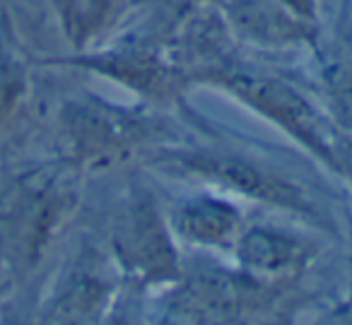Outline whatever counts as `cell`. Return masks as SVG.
Masks as SVG:
<instances>
[{"instance_id": "1", "label": "cell", "mask_w": 352, "mask_h": 325, "mask_svg": "<svg viewBox=\"0 0 352 325\" xmlns=\"http://www.w3.org/2000/svg\"><path fill=\"white\" fill-rule=\"evenodd\" d=\"M182 118L191 128V137L152 150L140 161L145 169L176 183L225 193L246 208L289 217L328 238L338 236L328 205L287 166L265 152L241 145L239 135L225 133L191 107L184 109Z\"/></svg>"}, {"instance_id": "2", "label": "cell", "mask_w": 352, "mask_h": 325, "mask_svg": "<svg viewBox=\"0 0 352 325\" xmlns=\"http://www.w3.org/2000/svg\"><path fill=\"white\" fill-rule=\"evenodd\" d=\"M65 164L80 174H99L142 161L152 150L191 137L182 113L147 104H118L97 92H78L60 102L56 113Z\"/></svg>"}, {"instance_id": "3", "label": "cell", "mask_w": 352, "mask_h": 325, "mask_svg": "<svg viewBox=\"0 0 352 325\" xmlns=\"http://www.w3.org/2000/svg\"><path fill=\"white\" fill-rule=\"evenodd\" d=\"M203 87L239 104L283 133L321 169L331 176L336 174V142L340 131L307 85L304 73L294 75L283 68H268L246 54L236 65L206 80Z\"/></svg>"}, {"instance_id": "4", "label": "cell", "mask_w": 352, "mask_h": 325, "mask_svg": "<svg viewBox=\"0 0 352 325\" xmlns=\"http://www.w3.org/2000/svg\"><path fill=\"white\" fill-rule=\"evenodd\" d=\"M297 282H265L217 256L184 251V272L162 291V311L184 325H268L287 318Z\"/></svg>"}, {"instance_id": "5", "label": "cell", "mask_w": 352, "mask_h": 325, "mask_svg": "<svg viewBox=\"0 0 352 325\" xmlns=\"http://www.w3.org/2000/svg\"><path fill=\"white\" fill-rule=\"evenodd\" d=\"M109 258L123 282L142 291H164L184 272V248L176 243L162 198L133 176L109 217Z\"/></svg>"}, {"instance_id": "6", "label": "cell", "mask_w": 352, "mask_h": 325, "mask_svg": "<svg viewBox=\"0 0 352 325\" xmlns=\"http://www.w3.org/2000/svg\"><path fill=\"white\" fill-rule=\"evenodd\" d=\"M80 176L60 159L20 176L0 198V246L15 267H34L70 222L80 205Z\"/></svg>"}, {"instance_id": "7", "label": "cell", "mask_w": 352, "mask_h": 325, "mask_svg": "<svg viewBox=\"0 0 352 325\" xmlns=\"http://www.w3.org/2000/svg\"><path fill=\"white\" fill-rule=\"evenodd\" d=\"M34 65L49 70H73L107 80L109 85L131 94L135 102L162 111L182 113L186 107H191V82L166 58L164 51L123 34H113L107 44L80 54L36 58Z\"/></svg>"}, {"instance_id": "8", "label": "cell", "mask_w": 352, "mask_h": 325, "mask_svg": "<svg viewBox=\"0 0 352 325\" xmlns=\"http://www.w3.org/2000/svg\"><path fill=\"white\" fill-rule=\"evenodd\" d=\"M328 236L289 217H251L230 262L265 282H299L326 251Z\"/></svg>"}, {"instance_id": "9", "label": "cell", "mask_w": 352, "mask_h": 325, "mask_svg": "<svg viewBox=\"0 0 352 325\" xmlns=\"http://www.w3.org/2000/svg\"><path fill=\"white\" fill-rule=\"evenodd\" d=\"M162 203L171 234L184 251L225 260H230L232 248L251 219L244 203L201 186H188Z\"/></svg>"}, {"instance_id": "10", "label": "cell", "mask_w": 352, "mask_h": 325, "mask_svg": "<svg viewBox=\"0 0 352 325\" xmlns=\"http://www.w3.org/2000/svg\"><path fill=\"white\" fill-rule=\"evenodd\" d=\"M244 51L261 58L309 56L323 41V27H311L278 0H210Z\"/></svg>"}, {"instance_id": "11", "label": "cell", "mask_w": 352, "mask_h": 325, "mask_svg": "<svg viewBox=\"0 0 352 325\" xmlns=\"http://www.w3.org/2000/svg\"><path fill=\"white\" fill-rule=\"evenodd\" d=\"M164 54L186 75L191 87H203L206 80L236 65L249 51L236 44L220 10L210 0H201L171 32Z\"/></svg>"}, {"instance_id": "12", "label": "cell", "mask_w": 352, "mask_h": 325, "mask_svg": "<svg viewBox=\"0 0 352 325\" xmlns=\"http://www.w3.org/2000/svg\"><path fill=\"white\" fill-rule=\"evenodd\" d=\"M336 39L323 41L309 54L304 80L340 133L352 137V22L342 15Z\"/></svg>"}, {"instance_id": "13", "label": "cell", "mask_w": 352, "mask_h": 325, "mask_svg": "<svg viewBox=\"0 0 352 325\" xmlns=\"http://www.w3.org/2000/svg\"><path fill=\"white\" fill-rule=\"evenodd\" d=\"M68 54L102 46L121 30L133 0H46Z\"/></svg>"}, {"instance_id": "14", "label": "cell", "mask_w": 352, "mask_h": 325, "mask_svg": "<svg viewBox=\"0 0 352 325\" xmlns=\"http://www.w3.org/2000/svg\"><path fill=\"white\" fill-rule=\"evenodd\" d=\"M32 92V65L6 34H0V133L12 126Z\"/></svg>"}, {"instance_id": "15", "label": "cell", "mask_w": 352, "mask_h": 325, "mask_svg": "<svg viewBox=\"0 0 352 325\" xmlns=\"http://www.w3.org/2000/svg\"><path fill=\"white\" fill-rule=\"evenodd\" d=\"M345 212H347V227H350V238H352V205L347 200L345 205ZM309 325H352V277H350V287H347V294L331 313H323L321 318H316L314 323Z\"/></svg>"}, {"instance_id": "16", "label": "cell", "mask_w": 352, "mask_h": 325, "mask_svg": "<svg viewBox=\"0 0 352 325\" xmlns=\"http://www.w3.org/2000/svg\"><path fill=\"white\" fill-rule=\"evenodd\" d=\"M333 176L340 181L352 203V137L345 133H340L336 142V174Z\"/></svg>"}, {"instance_id": "17", "label": "cell", "mask_w": 352, "mask_h": 325, "mask_svg": "<svg viewBox=\"0 0 352 325\" xmlns=\"http://www.w3.org/2000/svg\"><path fill=\"white\" fill-rule=\"evenodd\" d=\"M287 12H292L297 20L307 22L311 27H323L321 0H278Z\"/></svg>"}, {"instance_id": "18", "label": "cell", "mask_w": 352, "mask_h": 325, "mask_svg": "<svg viewBox=\"0 0 352 325\" xmlns=\"http://www.w3.org/2000/svg\"><path fill=\"white\" fill-rule=\"evenodd\" d=\"M342 15H347V17H350V20H352V3H350V5H347V8H342Z\"/></svg>"}, {"instance_id": "19", "label": "cell", "mask_w": 352, "mask_h": 325, "mask_svg": "<svg viewBox=\"0 0 352 325\" xmlns=\"http://www.w3.org/2000/svg\"><path fill=\"white\" fill-rule=\"evenodd\" d=\"M350 3H352V0H342V8H347Z\"/></svg>"}, {"instance_id": "20", "label": "cell", "mask_w": 352, "mask_h": 325, "mask_svg": "<svg viewBox=\"0 0 352 325\" xmlns=\"http://www.w3.org/2000/svg\"><path fill=\"white\" fill-rule=\"evenodd\" d=\"M12 325H22V323H12Z\"/></svg>"}]
</instances>
